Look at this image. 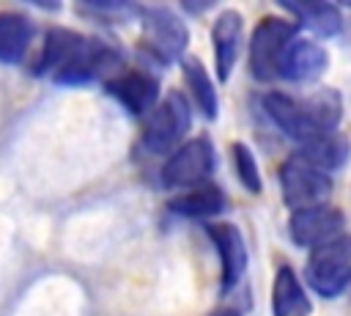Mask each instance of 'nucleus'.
I'll list each match as a JSON object with an SVG mask.
<instances>
[{"label": "nucleus", "mask_w": 351, "mask_h": 316, "mask_svg": "<svg viewBox=\"0 0 351 316\" xmlns=\"http://www.w3.org/2000/svg\"><path fill=\"white\" fill-rule=\"evenodd\" d=\"M326 69H329L326 47L310 36H296L280 58L277 80H285L293 85H307V82H318Z\"/></svg>", "instance_id": "9"}, {"label": "nucleus", "mask_w": 351, "mask_h": 316, "mask_svg": "<svg viewBox=\"0 0 351 316\" xmlns=\"http://www.w3.org/2000/svg\"><path fill=\"white\" fill-rule=\"evenodd\" d=\"M291 19L296 22V27L310 30L318 38H335L343 30V14L335 3H280Z\"/></svg>", "instance_id": "15"}, {"label": "nucleus", "mask_w": 351, "mask_h": 316, "mask_svg": "<svg viewBox=\"0 0 351 316\" xmlns=\"http://www.w3.org/2000/svg\"><path fill=\"white\" fill-rule=\"evenodd\" d=\"M214 173V146L208 137L184 140L162 165V184L167 190H192Z\"/></svg>", "instance_id": "7"}, {"label": "nucleus", "mask_w": 351, "mask_h": 316, "mask_svg": "<svg viewBox=\"0 0 351 316\" xmlns=\"http://www.w3.org/2000/svg\"><path fill=\"white\" fill-rule=\"evenodd\" d=\"M143 22V47L162 63H170L184 55L189 44L186 22L167 5H145L140 8Z\"/></svg>", "instance_id": "6"}, {"label": "nucleus", "mask_w": 351, "mask_h": 316, "mask_svg": "<svg viewBox=\"0 0 351 316\" xmlns=\"http://www.w3.org/2000/svg\"><path fill=\"white\" fill-rule=\"evenodd\" d=\"M82 33L77 30H69V27H49L47 36H44V47L33 63V74L38 77H55L71 58L74 52L80 49L82 44Z\"/></svg>", "instance_id": "13"}, {"label": "nucleus", "mask_w": 351, "mask_h": 316, "mask_svg": "<svg viewBox=\"0 0 351 316\" xmlns=\"http://www.w3.org/2000/svg\"><path fill=\"white\" fill-rule=\"evenodd\" d=\"M211 44H214V71L219 82H228L233 66L239 60L244 44V16L236 8H225L217 14L211 25Z\"/></svg>", "instance_id": "12"}, {"label": "nucleus", "mask_w": 351, "mask_h": 316, "mask_svg": "<svg viewBox=\"0 0 351 316\" xmlns=\"http://www.w3.org/2000/svg\"><path fill=\"white\" fill-rule=\"evenodd\" d=\"M181 74H184V82H186V88L192 93L195 107L208 121H214L219 115V96H217V85H214L211 74L206 71V66L197 58H184L181 60Z\"/></svg>", "instance_id": "19"}, {"label": "nucleus", "mask_w": 351, "mask_h": 316, "mask_svg": "<svg viewBox=\"0 0 351 316\" xmlns=\"http://www.w3.org/2000/svg\"><path fill=\"white\" fill-rule=\"evenodd\" d=\"M343 228H346V214L332 203H321V206L291 212V220H288L291 242L296 247H307V250L340 236Z\"/></svg>", "instance_id": "8"}, {"label": "nucleus", "mask_w": 351, "mask_h": 316, "mask_svg": "<svg viewBox=\"0 0 351 316\" xmlns=\"http://www.w3.org/2000/svg\"><path fill=\"white\" fill-rule=\"evenodd\" d=\"M225 192L214 184H200L192 187L181 195H176L167 209L181 214V217H192V220H206V217H219L225 212Z\"/></svg>", "instance_id": "17"}, {"label": "nucleus", "mask_w": 351, "mask_h": 316, "mask_svg": "<svg viewBox=\"0 0 351 316\" xmlns=\"http://www.w3.org/2000/svg\"><path fill=\"white\" fill-rule=\"evenodd\" d=\"M230 157H233V168H236V176L241 181V187L252 195H258L263 190V179H261V168H258V159L252 154V148L241 140H236L230 146Z\"/></svg>", "instance_id": "20"}, {"label": "nucleus", "mask_w": 351, "mask_h": 316, "mask_svg": "<svg viewBox=\"0 0 351 316\" xmlns=\"http://www.w3.org/2000/svg\"><path fill=\"white\" fill-rule=\"evenodd\" d=\"M206 234L214 242V250L219 256V286H222V291H230V289H236V283L247 272V242H244V234L239 231V225L225 223V220L208 223Z\"/></svg>", "instance_id": "10"}, {"label": "nucleus", "mask_w": 351, "mask_h": 316, "mask_svg": "<svg viewBox=\"0 0 351 316\" xmlns=\"http://www.w3.org/2000/svg\"><path fill=\"white\" fill-rule=\"evenodd\" d=\"M33 38V19L22 11H0V63H19Z\"/></svg>", "instance_id": "18"}, {"label": "nucleus", "mask_w": 351, "mask_h": 316, "mask_svg": "<svg viewBox=\"0 0 351 316\" xmlns=\"http://www.w3.org/2000/svg\"><path fill=\"white\" fill-rule=\"evenodd\" d=\"M104 91L115 96L129 115H148L159 104V80L143 69H123L104 82Z\"/></svg>", "instance_id": "11"}, {"label": "nucleus", "mask_w": 351, "mask_h": 316, "mask_svg": "<svg viewBox=\"0 0 351 316\" xmlns=\"http://www.w3.org/2000/svg\"><path fill=\"white\" fill-rule=\"evenodd\" d=\"M304 280L324 300H335L351 289V234L343 231L340 236L313 247L304 264Z\"/></svg>", "instance_id": "2"}, {"label": "nucleus", "mask_w": 351, "mask_h": 316, "mask_svg": "<svg viewBox=\"0 0 351 316\" xmlns=\"http://www.w3.org/2000/svg\"><path fill=\"white\" fill-rule=\"evenodd\" d=\"M293 154H299L304 162H310L313 168H318V170H324V173L332 176L335 170H340L348 162L351 143H348V137L343 132H329L324 137H315V140L299 146Z\"/></svg>", "instance_id": "16"}, {"label": "nucleus", "mask_w": 351, "mask_h": 316, "mask_svg": "<svg viewBox=\"0 0 351 316\" xmlns=\"http://www.w3.org/2000/svg\"><path fill=\"white\" fill-rule=\"evenodd\" d=\"M280 192H282V201L291 212H299V209H310V206H321V203H329L332 198V190H335V181L329 173L313 168L310 162H304L299 154H291L282 165H280Z\"/></svg>", "instance_id": "5"}, {"label": "nucleus", "mask_w": 351, "mask_h": 316, "mask_svg": "<svg viewBox=\"0 0 351 316\" xmlns=\"http://www.w3.org/2000/svg\"><path fill=\"white\" fill-rule=\"evenodd\" d=\"M310 311L313 302L304 283L288 264H282L271 280V316H307Z\"/></svg>", "instance_id": "14"}, {"label": "nucleus", "mask_w": 351, "mask_h": 316, "mask_svg": "<svg viewBox=\"0 0 351 316\" xmlns=\"http://www.w3.org/2000/svg\"><path fill=\"white\" fill-rule=\"evenodd\" d=\"M192 126V104L184 93L170 91L148 113L143 126V148L151 157H170L186 137Z\"/></svg>", "instance_id": "3"}, {"label": "nucleus", "mask_w": 351, "mask_h": 316, "mask_svg": "<svg viewBox=\"0 0 351 316\" xmlns=\"http://www.w3.org/2000/svg\"><path fill=\"white\" fill-rule=\"evenodd\" d=\"M217 316H239V313H236V311H219Z\"/></svg>", "instance_id": "21"}, {"label": "nucleus", "mask_w": 351, "mask_h": 316, "mask_svg": "<svg viewBox=\"0 0 351 316\" xmlns=\"http://www.w3.org/2000/svg\"><path fill=\"white\" fill-rule=\"evenodd\" d=\"M299 36V27L293 19L285 16H263L252 36H250V74L258 82H271L277 80L280 58L285 47Z\"/></svg>", "instance_id": "4"}, {"label": "nucleus", "mask_w": 351, "mask_h": 316, "mask_svg": "<svg viewBox=\"0 0 351 316\" xmlns=\"http://www.w3.org/2000/svg\"><path fill=\"white\" fill-rule=\"evenodd\" d=\"M269 121L299 146L337 132L343 118V96L335 88H315L307 96H293L285 91H266L261 96Z\"/></svg>", "instance_id": "1"}]
</instances>
